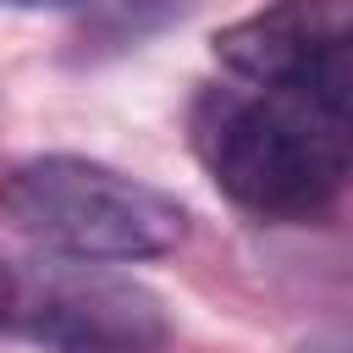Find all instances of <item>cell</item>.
I'll return each mask as SVG.
<instances>
[{
  "mask_svg": "<svg viewBox=\"0 0 353 353\" xmlns=\"http://www.w3.org/2000/svg\"><path fill=\"white\" fill-rule=\"evenodd\" d=\"M0 6H17V11H66V6H88V0H0Z\"/></svg>",
  "mask_w": 353,
  "mask_h": 353,
  "instance_id": "52a82bcc",
  "label": "cell"
},
{
  "mask_svg": "<svg viewBox=\"0 0 353 353\" xmlns=\"http://www.w3.org/2000/svg\"><path fill=\"white\" fill-rule=\"evenodd\" d=\"M6 331L44 353H160L171 342V314L154 287L110 265L50 259L17 270Z\"/></svg>",
  "mask_w": 353,
  "mask_h": 353,
  "instance_id": "3957f363",
  "label": "cell"
},
{
  "mask_svg": "<svg viewBox=\"0 0 353 353\" xmlns=\"http://www.w3.org/2000/svg\"><path fill=\"white\" fill-rule=\"evenodd\" d=\"M0 221L50 259L94 265H138L188 237L182 199L88 154L17 160L0 176Z\"/></svg>",
  "mask_w": 353,
  "mask_h": 353,
  "instance_id": "7a4b0ae2",
  "label": "cell"
},
{
  "mask_svg": "<svg viewBox=\"0 0 353 353\" xmlns=\"http://www.w3.org/2000/svg\"><path fill=\"white\" fill-rule=\"evenodd\" d=\"M188 143L254 221H320L353 182V116L232 72L193 94Z\"/></svg>",
  "mask_w": 353,
  "mask_h": 353,
  "instance_id": "6da1fadb",
  "label": "cell"
},
{
  "mask_svg": "<svg viewBox=\"0 0 353 353\" xmlns=\"http://www.w3.org/2000/svg\"><path fill=\"white\" fill-rule=\"evenodd\" d=\"M88 22H83V50L88 55H116L143 44L149 33H160L165 22H176L193 0H88Z\"/></svg>",
  "mask_w": 353,
  "mask_h": 353,
  "instance_id": "5b68a950",
  "label": "cell"
},
{
  "mask_svg": "<svg viewBox=\"0 0 353 353\" xmlns=\"http://www.w3.org/2000/svg\"><path fill=\"white\" fill-rule=\"evenodd\" d=\"M215 61L353 116V0H265L215 33Z\"/></svg>",
  "mask_w": 353,
  "mask_h": 353,
  "instance_id": "277c9868",
  "label": "cell"
},
{
  "mask_svg": "<svg viewBox=\"0 0 353 353\" xmlns=\"http://www.w3.org/2000/svg\"><path fill=\"white\" fill-rule=\"evenodd\" d=\"M303 353H353V336H320V342H309Z\"/></svg>",
  "mask_w": 353,
  "mask_h": 353,
  "instance_id": "ba28073f",
  "label": "cell"
},
{
  "mask_svg": "<svg viewBox=\"0 0 353 353\" xmlns=\"http://www.w3.org/2000/svg\"><path fill=\"white\" fill-rule=\"evenodd\" d=\"M11 292H17V270L0 259V331H6V320H11Z\"/></svg>",
  "mask_w": 353,
  "mask_h": 353,
  "instance_id": "8992f818",
  "label": "cell"
}]
</instances>
